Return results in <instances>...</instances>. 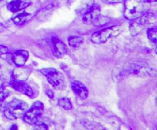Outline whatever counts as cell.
<instances>
[{"mask_svg": "<svg viewBox=\"0 0 157 130\" xmlns=\"http://www.w3.org/2000/svg\"><path fill=\"white\" fill-rule=\"evenodd\" d=\"M148 9V3L144 0H125L124 15L127 19L132 21L144 15Z\"/></svg>", "mask_w": 157, "mask_h": 130, "instance_id": "1", "label": "cell"}, {"mask_svg": "<svg viewBox=\"0 0 157 130\" xmlns=\"http://www.w3.org/2000/svg\"><path fill=\"white\" fill-rule=\"evenodd\" d=\"M28 110L29 106L25 102L15 99L6 106L4 109V115L8 119L15 120L19 118H22Z\"/></svg>", "mask_w": 157, "mask_h": 130, "instance_id": "2", "label": "cell"}, {"mask_svg": "<svg viewBox=\"0 0 157 130\" xmlns=\"http://www.w3.org/2000/svg\"><path fill=\"white\" fill-rule=\"evenodd\" d=\"M156 22V15L152 12H147L141 16L132 20L130 24V32L133 36H136L146 28Z\"/></svg>", "mask_w": 157, "mask_h": 130, "instance_id": "3", "label": "cell"}, {"mask_svg": "<svg viewBox=\"0 0 157 130\" xmlns=\"http://www.w3.org/2000/svg\"><path fill=\"white\" fill-rule=\"evenodd\" d=\"M40 72L46 77L49 84L58 90H64L66 87L64 76L62 73L55 68H42Z\"/></svg>", "mask_w": 157, "mask_h": 130, "instance_id": "4", "label": "cell"}, {"mask_svg": "<svg viewBox=\"0 0 157 130\" xmlns=\"http://www.w3.org/2000/svg\"><path fill=\"white\" fill-rule=\"evenodd\" d=\"M122 32V27L120 25L112 26L94 32L91 36L92 42L95 44H103L109 38L116 37Z\"/></svg>", "mask_w": 157, "mask_h": 130, "instance_id": "5", "label": "cell"}, {"mask_svg": "<svg viewBox=\"0 0 157 130\" xmlns=\"http://www.w3.org/2000/svg\"><path fill=\"white\" fill-rule=\"evenodd\" d=\"M44 113V105L40 101H37L32 104L29 110L26 111L23 116V120L29 125H34L42 116Z\"/></svg>", "mask_w": 157, "mask_h": 130, "instance_id": "6", "label": "cell"}, {"mask_svg": "<svg viewBox=\"0 0 157 130\" xmlns=\"http://www.w3.org/2000/svg\"><path fill=\"white\" fill-rule=\"evenodd\" d=\"M101 17V8L98 4H93L91 7L83 14V22L86 24H94Z\"/></svg>", "mask_w": 157, "mask_h": 130, "instance_id": "7", "label": "cell"}, {"mask_svg": "<svg viewBox=\"0 0 157 130\" xmlns=\"http://www.w3.org/2000/svg\"><path fill=\"white\" fill-rule=\"evenodd\" d=\"M9 86H10L12 88H13L14 90L20 92L21 93L29 96V97H34L33 90H32V87H31L27 83L25 82V81L17 80L12 78V79L10 80V81H9Z\"/></svg>", "mask_w": 157, "mask_h": 130, "instance_id": "8", "label": "cell"}, {"mask_svg": "<svg viewBox=\"0 0 157 130\" xmlns=\"http://www.w3.org/2000/svg\"><path fill=\"white\" fill-rule=\"evenodd\" d=\"M94 4V0H69L71 9L78 14H84Z\"/></svg>", "mask_w": 157, "mask_h": 130, "instance_id": "9", "label": "cell"}, {"mask_svg": "<svg viewBox=\"0 0 157 130\" xmlns=\"http://www.w3.org/2000/svg\"><path fill=\"white\" fill-rule=\"evenodd\" d=\"M51 47L54 56L57 58L64 57L67 53V46L63 41L56 37H53L51 39Z\"/></svg>", "mask_w": 157, "mask_h": 130, "instance_id": "10", "label": "cell"}, {"mask_svg": "<svg viewBox=\"0 0 157 130\" xmlns=\"http://www.w3.org/2000/svg\"><path fill=\"white\" fill-rule=\"evenodd\" d=\"M31 71H32V69L29 67H25V65L21 66V67H17L13 70L12 78L17 80L25 81L29 76Z\"/></svg>", "mask_w": 157, "mask_h": 130, "instance_id": "11", "label": "cell"}, {"mask_svg": "<svg viewBox=\"0 0 157 130\" xmlns=\"http://www.w3.org/2000/svg\"><path fill=\"white\" fill-rule=\"evenodd\" d=\"M29 57V52L25 50H18L12 54V60L16 67H21L25 64Z\"/></svg>", "mask_w": 157, "mask_h": 130, "instance_id": "12", "label": "cell"}, {"mask_svg": "<svg viewBox=\"0 0 157 130\" xmlns=\"http://www.w3.org/2000/svg\"><path fill=\"white\" fill-rule=\"evenodd\" d=\"M71 88L74 93L79 96L81 99H84L88 96V90L87 87L82 82L78 80H75L71 83Z\"/></svg>", "mask_w": 157, "mask_h": 130, "instance_id": "13", "label": "cell"}, {"mask_svg": "<svg viewBox=\"0 0 157 130\" xmlns=\"http://www.w3.org/2000/svg\"><path fill=\"white\" fill-rule=\"evenodd\" d=\"M30 5L29 0H12L7 5V9L10 12H16L26 9Z\"/></svg>", "mask_w": 157, "mask_h": 130, "instance_id": "14", "label": "cell"}, {"mask_svg": "<svg viewBox=\"0 0 157 130\" xmlns=\"http://www.w3.org/2000/svg\"><path fill=\"white\" fill-rule=\"evenodd\" d=\"M31 18V15L29 13H25V12H23V13L18 14V15H15V16L12 17V21L17 25H21V24H24L26 21H29Z\"/></svg>", "mask_w": 157, "mask_h": 130, "instance_id": "15", "label": "cell"}, {"mask_svg": "<svg viewBox=\"0 0 157 130\" xmlns=\"http://www.w3.org/2000/svg\"><path fill=\"white\" fill-rule=\"evenodd\" d=\"M84 42V38L79 36H71L68 38V44L73 48H78Z\"/></svg>", "mask_w": 157, "mask_h": 130, "instance_id": "16", "label": "cell"}, {"mask_svg": "<svg viewBox=\"0 0 157 130\" xmlns=\"http://www.w3.org/2000/svg\"><path fill=\"white\" fill-rule=\"evenodd\" d=\"M58 105H59L61 108H63L64 110H70L72 109V103L68 98H61V99L58 100Z\"/></svg>", "mask_w": 157, "mask_h": 130, "instance_id": "17", "label": "cell"}, {"mask_svg": "<svg viewBox=\"0 0 157 130\" xmlns=\"http://www.w3.org/2000/svg\"><path fill=\"white\" fill-rule=\"evenodd\" d=\"M10 94V91L7 89L6 84H3L0 87V101H4Z\"/></svg>", "mask_w": 157, "mask_h": 130, "instance_id": "18", "label": "cell"}, {"mask_svg": "<svg viewBox=\"0 0 157 130\" xmlns=\"http://www.w3.org/2000/svg\"><path fill=\"white\" fill-rule=\"evenodd\" d=\"M156 33H157V28L156 26L149 28L148 32H147V35H148L149 39H150L151 41H153V43L156 42Z\"/></svg>", "mask_w": 157, "mask_h": 130, "instance_id": "19", "label": "cell"}, {"mask_svg": "<svg viewBox=\"0 0 157 130\" xmlns=\"http://www.w3.org/2000/svg\"><path fill=\"white\" fill-rule=\"evenodd\" d=\"M33 125L36 129H48V125L40 119H38Z\"/></svg>", "mask_w": 157, "mask_h": 130, "instance_id": "20", "label": "cell"}, {"mask_svg": "<svg viewBox=\"0 0 157 130\" xmlns=\"http://www.w3.org/2000/svg\"><path fill=\"white\" fill-rule=\"evenodd\" d=\"M105 4H115V3L122 2L124 0H101Z\"/></svg>", "mask_w": 157, "mask_h": 130, "instance_id": "21", "label": "cell"}, {"mask_svg": "<svg viewBox=\"0 0 157 130\" xmlns=\"http://www.w3.org/2000/svg\"><path fill=\"white\" fill-rule=\"evenodd\" d=\"M9 51V48L4 45H0V56L3 54H6Z\"/></svg>", "mask_w": 157, "mask_h": 130, "instance_id": "22", "label": "cell"}, {"mask_svg": "<svg viewBox=\"0 0 157 130\" xmlns=\"http://www.w3.org/2000/svg\"><path fill=\"white\" fill-rule=\"evenodd\" d=\"M46 93H47V95L48 96L49 98L52 99V98L54 97V93H53V91H52V90H48L47 92H46Z\"/></svg>", "mask_w": 157, "mask_h": 130, "instance_id": "23", "label": "cell"}, {"mask_svg": "<svg viewBox=\"0 0 157 130\" xmlns=\"http://www.w3.org/2000/svg\"><path fill=\"white\" fill-rule=\"evenodd\" d=\"M5 29H6V27H5L2 24H1V23H0V32H3Z\"/></svg>", "mask_w": 157, "mask_h": 130, "instance_id": "24", "label": "cell"}, {"mask_svg": "<svg viewBox=\"0 0 157 130\" xmlns=\"http://www.w3.org/2000/svg\"><path fill=\"white\" fill-rule=\"evenodd\" d=\"M144 1L147 3H153V2H155L156 0H144Z\"/></svg>", "mask_w": 157, "mask_h": 130, "instance_id": "25", "label": "cell"}, {"mask_svg": "<svg viewBox=\"0 0 157 130\" xmlns=\"http://www.w3.org/2000/svg\"><path fill=\"white\" fill-rule=\"evenodd\" d=\"M17 128H18V127L16 125H13L12 127H11V129H17Z\"/></svg>", "mask_w": 157, "mask_h": 130, "instance_id": "26", "label": "cell"}, {"mask_svg": "<svg viewBox=\"0 0 157 130\" xmlns=\"http://www.w3.org/2000/svg\"><path fill=\"white\" fill-rule=\"evenodd\" d=\"M2 1V0H0V2H1Z\"/></svg>", "mask_w": 157, "mask_h": 130, "instance_id": "27", "label": "cell"}]
</instances>
